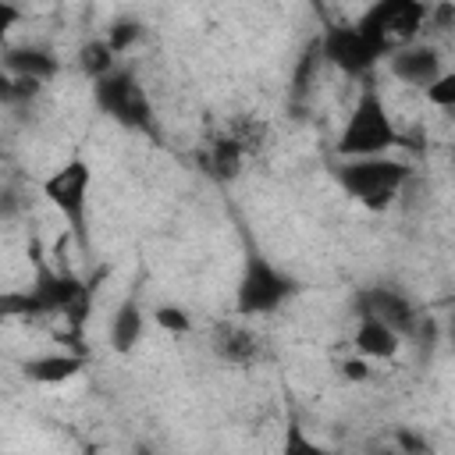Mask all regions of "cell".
I'll use <instances>...</instances> for the list:
<instances>
[{"label":"cell","instance_id":"5b68a950","mask_svg":"<svg viewBox=\"0 0 455 455\" xmlns=\"http://www.w3.org/2000/svg\"><path fill=\"white\" fill-rule=\"evenodd\" d=\"M427 7L430 4H419V0H380L363 11L355 28L387 57L391 50L416 43V36L427 25Z\"/></svg>","mask_w":455,"mask_h":455},{"label":"cell","instance_id":"30bf717a","mask_svg":"<svg viewBox=\"0 0 455 455\" xmlns=\"http://www.w3.org/2000/svg\"><path fill=\"white\" fill-rule=\"evenodd\" d=\"M7 75L14 78H32V82H50L57 71H60V60L46 50V46H11L4 53V64H0Z\"/></svg>","mask_w":455,"mask_h":455},{"label":"cell","instance_id":"ffe728a7","mask_svg":"<svg viewBox=\"0 0 455 455\" xmlns=\"http://www.w3.org/2000/svg\"><path fill=\"white\" fill-rule=\"evenodd\" d=\"M423 92H427V103H434V107H441V110H451V107H455V75L444 71V75L434 78Z\"/></svg>","mask_w":455,"mask_h":455},{"label":"cell","instance_id":"52a82bcc","mask_svg":"<svg viewBox=\"0 0 455 455\" xmlns=\"http://www.w3.org/2000/svg\"><path fill=\"white\" fill-rule=\"evenodd\" d=\"M316 50H320V57H323L327 64H334L338 71H345V75H352V78L370 75V71L377 68V60L384 57L355 25H345V21L327 25L323 36H320V43H316Z\"/></svg>","mask_w":455,"mask_h":455},{"label":"cell","instance_id":"6da1fadb","mask_svg":"<svg viewBox=\"0 0 455 455\" xmlns=\"http://www.w3.org/2000/svg\"><path fill=\"white\" fill-rule=\"evenodd\" d=\"M402 146V132L395 128L384 100L377 89H363L338 142L334 153L341 160H363V156H387V149Z\"/></svg>","mask_w":455,"mask_h":455},{"label":"cell","instance_id":"cb8c5ba5","mask_svg":"<svg viewBox=\"0 0 455 455\" xmlns=\"http://www.w3.org/2000/svg\"><path fill=\"white\" fill-rule=\"evenodd\" d=\"M21 213V199L14 188H0V220H11Z\"/></svg>","mask_w":455,"mask_h":455},{"label":"cell","instance_id":"83f0119b","mask_svg":"<svg viewBox=\"0 0 455 455\" xmlns=\"http://www.w3.org/2000/svg\"><path fill=\"white\" fill-rule=\"evenodd\" d=\"M135 455H153V448H146V444H139V448H135Z\"/></svg>","mask_w":455,"mask_h":455},{"label":"cell","instance_id":"7c38bea8","mask_svg":"<svg viewBox=\"0 0 455 455\" xmlns=\"http://www.w3.org/2000/svg\"><path fill=\"white\" fill-rule=\"evenodd\" d=\"M352 345H355V352H359L366 363H373V359H391V355L398 352L402 338H398L387 323H380V320H373V316H359L355 334H352Z\"/></svg>","mask_w":455,"mask_h":455},{"label":"cell","instance_id":"7a4b0ae2","mask_svg":"<svg viewBox=\"0 0 455 455\" xmlns=\"http://www.w3.org/2000/svg\"><path fill=\"white\" fill-rule=\"evenodd\" d=\"M338 185L359 199L370 210H387L391 199L409 185L412 167L395 156H363V160H341L334 167Z\"/></svg>","mask_w":455,"mask_h":455},{"label":"cell","instance_id":"603a6c76","mask_svg":"<svg viewBox=\"0 0 455 455\" xmlns=\"http://www.w3.org/2000/svg\"><path fill=\"white\" fill-rule=\"evenodd\" d=\"M18 21H21V7H14V4L0 0V43L7 39V32H11Z\"/></svg>","mask_w":455,"mask_h":455},{"label":"cell","instance_id":"4fadbf2b","mask_svg":"<svg viewBox=\"0 0 455 455\" xmlns=\"http://www.w3.org/2000/svg\"><path fill=\"white\" fill-rule=\"evenodd\" d=\"M142 331H146V316H142V302L135 295H128L114 316H110V348L128 355L139 341H142Z\"/></svg>","mask_w":455,"mask_h":455},{"label":"cell","instance_id":"2e32d148","mask_svg":"<svg viewBox=\"0 0 455 455\" xmlns=\"http://www.w3.org/2000/svg\"><path fill=\"white\" fill-rule=\"evenodd\" d=\"M206 167H210L213 178H235L242 171V142H235V139L213 142V149L206 156Z\"/></svg>","mask_w":455,"mask_h":455},{"label":"cell","instance_id":"3957f363","mask_svg":"<svg viewBox=\"0 0 455 455\" xmlns=\"http://www.w3.org/2000/svg\"><path fill=\"white\" fill-rule=\"evenodd\" d=\"M43 199L64 217L68 235L78 249H89V188H92V167L85 156H71L57 171L43 178Z\"/></svg>","mask_w":455,"mask_h":455},{"label":"cell","instance_id":"d4e9b609","mask_svg":"<svg viewBox=\"0 0 455 455\" xmlns=\"http://www.w3.org/2000/svg\"><path fill=\"white\" fill-rule=\"evenodd\" d=\"M0 107H18V85H14V75H7L0 68Z\"/></svg>","mask_w":455,"mask_h":455},{"label":"cell","instance_id":"e0dca14e","mask_svg":"<svg viewBox=\"0 0 455 455\" xmlns=\"http://www.w3.org/2000/svg\"><path fill=\"white\" fill-rule=\"evenodd\" d=\"M78 68L96 82V78H103V75H110L117 68V57L110 53V46L103 39H89L82 46V53H78Z\"/></svg>","mask_w":455,"mask_h":455},{"label":"cell","instance_id":"5bb4252c","mask_svg":"<svg viewBox=\"0 0 455 455\" xmlns=\"http://www.w3.org/2000/svg\"><path fill=\"white\" fill-rule=\"evenodd\" d=\"M213 352L228 363H252L259 355V341L245 327H220L213 334Z\"/></svg>","mask_w":455,"mask_h":455},{"label":"cell","instance_id":"4316f807","mask_svg":"<svg viewBox=\"0 0 455 455\" xmlns=\"http://www.w3.org/2000/svg\"><path fill=\"white\" fill-rule=\"evenodd\" d=\"M370 455H402V451H398L395 444H380V448H373Z\"/></svg>","mask_w":455,"mask_h":455},{"label":"cell","instance_id":"ba28073f","mask_svg":"<svg viewBox=\"0 0 455 455\" xmlns=\"http://www.w3.org/2000/svg\"><path fill=\"white\" fill-rule=\"evenodd\" d=\"M352 306H355V316H373V320L387 323L398 338H409L419 320V309L412 306V299L387 284H370V288L355 291Z\"/></svg>","mask_w":455,"mask_h":455},{"label":"cell","instance_id":"ac0fdd59","mask_svg":"<svg viewBox=\"0 0 455 455\" xmlns=\"http://www.w3.org/2000/svg\"><path fill=\"white\" fill-rule=\"evenodd\" d=\"M139 36H142V25H139V21H132V18H117V21L107 28L103 43L110 46L114 57H121V53H128V50L139 43Z\"/></svg>","mask_w":455,"mask_h":455},{"label":"cell","instance_id":"8fae6325","mask_svg":"<svg viewBox=\"0 0 455 455\" xmlns=\"http://www.w3.org/2000/svg\"><path fill=\"white\" fill-rule=\"evenodd\" d=\"M85 366L82 352H46V355H32L21 363V373L36 384H64L71 380L78 370Z\"/></svg>","mask_w":455,"mask_h":455},{"label":"cell","instance_id":"7402d4cb","mask_svg":"<svg viewBox=\"0 0 455 455\" xmlns=\"http://www.w3.org/2000/svg\"><path fill=\"white\" fill-rule=\"evenodd\" d=\"M391 444H395L402 455H430L427 437H423V434H416V430H409V427H398V430H395V437H391Z\"/></svg>","mask_w":455,"mask_h":455},{"label":"cell","instance_id":"9c48e42d","mask_svg":"<svg viewBox=\"0 0 455 455\" xmlns=\"http://www.w3.org/2000/svg\"><path fill=\"white\" fill-rule=\"evenodd\" d=\"M387 68H391V75H395L398 82L419 85V89H427L434 78L444 75L441 53H437V46H430V43H409V46L391 50V53H387Z\"/></svg>","mask_w":455,"mask_h":455},{"label":"cell","instance_id":"9a60e30c","mask_svg":"<svg viewBox=\"0 0 455 455\" xmlns=\"http://www.w3.org/2000/svg\"><path fill=\"white\" fill-rule=\"evenodd\" d=\"M277 455H331V451H327L316 437L306 434V427H302L299 416H288V419H284V430H281V448H277Z\"/></svg>","mask_w":455,"mask_h":455},{"label":"cell","instance_id":"484cf974","mask_svg":"<svg viewBox=\"0 0 455 455\" xmlns=\"http://www.w3.org/2000/svg\"><path fill=\"white\" fill-rule=\"evenodd\" d=\"M341 373H345L348 380H366V377H370V363H366L363 355H359V359H345V363H341Z\"/></svg>","mask_w":455,"mask_h":455},{"label":"cell","instance_id":"8992f818","mask_svg":"<svg viewBox=\"0 0 455 455\" xmlns=\"http://www.w3.org/2000/svg\"><path fill=\"white\" fill-rule=\"evenodd\" d=\"M295 291H299V284L291 274L274 267L263 252H249L242 277H238V288H235V309L242 316H263V313L281 309Z\"/></svg>","mask_w":455,"mask_h":455},{"label":"cell","instance_id":"44dd1931","mask_svg":"<svg viewBox=\"0 0 455 455\" xmlns=\"http://www.w3.org/2000/svg\"><path fill=\"white\" fill-rule=\"evenodd\" d=\"M153 320H156L164 331H171V334H188V331H192V320H188V313H185L181 306H156V309H153Z\"/></svg>","mask_w":455,"mask_h":455},{"label":"cell","instance_id":"277c9868","mask_svg":"<svg viewBox=\"0 0 455 455\" xmlns=\"http://www.w3.org/2000/svg\"><path fill=\"white\" fill-rule=\"evenodd\" d=\"M92 100L96 107L114 117L117 124L132 128V132H146L153 135L156 132V114H153V103H149V92L142 89V82L135 78L132 68H114L110 75L96 78L92 82Z\"/></svg>","mask_w":455,"mask_h":455},{"label":"cell","instance_id":"d6986e66","mask_svg":"<svg viewBox=\"0 0 455 455\" xmlns=\"http://www.w3.org/2000/svg\"><path fill=\"white\" fill-rule=\"evenodd\" d=\"M21 316H36V306H32L28 288H21V291H0V323L21 320Z\"/></svg>","mask_w":455,"mask_h":455}]
</instances>
